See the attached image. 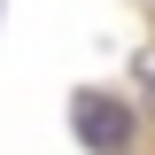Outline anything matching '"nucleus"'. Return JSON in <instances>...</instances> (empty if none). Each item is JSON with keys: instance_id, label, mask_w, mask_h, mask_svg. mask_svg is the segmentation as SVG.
<instances>
[{"instance_id": "f257e3e1", "label": "nucleus", "mask_w": 155, "mask_h": 155, "mask_svg": "<svg viewBox=\"0 0 155 155\" xmlns=\"http://www.w3.org/2000/svg\"><path fill=\"white\" fill-rule=\"evenodd\" d=\"M70 124H78V140H85L93 155H124L132 147V109H124L116 93H78Z\"/></svg>"}]
</instances>
